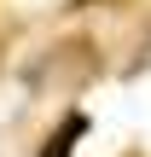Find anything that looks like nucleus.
I'll return each mask as SVG.
<instances>
[{"label": "nucleus", "mask_w": 151, "mask_h": 157, "mask_svg": "<svg viewBox=\"0 0 151 157\" xmlns=\"http://www.w3.org/2000/svg\"><path fill=\"white\" fill-rule=\"evenodd\" d=\"M81 134H87V117H81V111H70V117H64V122L47 134L41 157H76V140H81Z\"/></svg>", "instance_id": "1"}]
</instances>
